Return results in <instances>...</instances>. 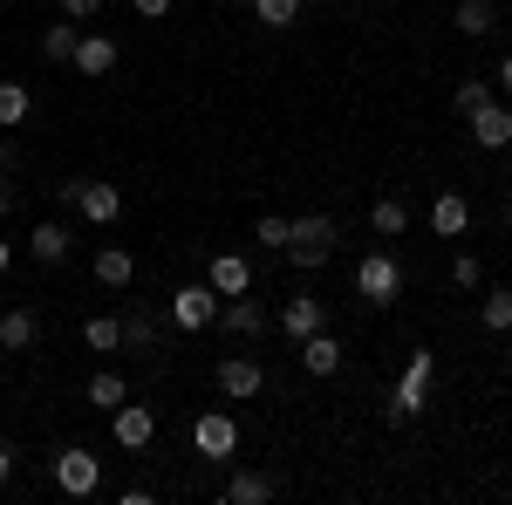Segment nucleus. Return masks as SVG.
I'll use <instances>...</instances> for the list:
<instances>
[{
	"instance_id": "1",
	"label": "nucleus",
	"mask_w": 512,
	"mask_h": 505,
	"mask_svg": "<svg viewBox=\"0 0 512 505\" xmlns=\"http://www.w3.org/2000/svg\"><path fill=\"white\" fill-rule=\"evenodd\" d=\"M335 246H342V226L328 219V212H308V219H294L287 226V267H301V273H315V267H328L335 260Z\"/></svg>"
},
{
	"instance_id": "2",
	"label": "nucleus",
	"mask_w": 512,
	"mask_h": 505,
	"mask_svg": "<svg viewBox=\"0 0 512 505\" xmlns=\"http://www.w3.org/2000/svg\"><path fill=\"white\" fill-rule=\"evenodd\" d=\"M431 376H437V355L417 349V355H410V369H403V383L383 396V424H410V417L431 403Z\"/></svg>"
},
{
	"instance_id": "3",
	"label": "nucleus",
	"mask_w": 512,
	"mask_h": 505,
	"mask_svg": "<svg viewBox=\"0 0 512 505\" xmlns=\"http://www.w3.org/2000/svg\"><path fill=\"white\" fill-rule=\"evenodd\" d=\"M48 478H55V492H62V499H89V492L103 485V458H96V451H82V444H69V451H55V458H48Z\"/></svg>"
},
{
	"instance_id": "4",
	"label": "nucleus",
	"mask_w": 512,
	"mask_h": 505,
	"mask_svg": "<svg viewBox=\"0 0 512 505\" xmlns=\"http://www.w3.org/2000/svg\"><path fill=\"white\" fill-rule=\"evenodd\" d=\"M355 294H362L369 308H390L396 294H403V267H396L390 253H369V260H355Z\"/></svg>"
},
{
	"instance_id": "5",
	"label": "nucleus",
	"mask_w": 512,
	"mask_h": 505,
	"mask_svg": "<svg viewBox=\"0 0 512 505\" xmlns=\"http://www.w3.org/2000/svg\"><path fill=\"white\" fill-rule=\"evenodd\" d=\"M110 437H117L123 451H144V444L158 437V410H151V403H130V396H123L117 410H110Z\"/></svg>"
},
{
	"instance_id": "6",
	"label": "nucleus",
	"mask_w": 512,
	"mask_h": 505,
	"mask_svg": "<svg viewBox=\"0 0 512 505\" xmlns=\"http://www.w3.org/2000/svg\"><path fill=\"white\" fill-rule=\"evenodd\" d=\"M192 444H198V458H212V465H226V458L239 451V424L226 417V410H205V417L192 424Z\"/></svg>"
},
{
	"instance_id": "7",
	"label": "nucleus",
	"mask_w": 512,
	"mask_h": 505,
	"mask_svg": "<svg viewBox=\"0 0 512 505\" xmlns=\"http://www.w3.org/2000/svg\"><path fill=\"white\" fill-rule=\"evenodd\" d=\"M171 321H178V328H212V321H219V294H212V280H192V287H178V294H171Z\"/></svg>"
},
{
	"instance_id": "8",
	"label": "nucleus",
	"mask_w": 512,
	"mask_h": 505,
	"mask_svg": "<svg viewBox=\"0 0 512 505\" xmlns=\"http://www.w3.org/2000/svg\"><path fill=\"white\" fill-rule=\"evenodd\" d=\"M321 328H328L321 294H294V301L280 308V335H287V342H308V335H321Z\"/></svg>"
},
{
	"instance_id": "9",
	"label": "nucleus",
	"mask_w": 512,
	"mask_h": 505,
	"mask_svg": "<svg viewBox=\"0 0 512 505\" xmlns=\"http://www.w3.org/2000/svg\"><path fill=\"white\" fill-rule=\"evenodd\" d=\"M260 389H267V369H260L253 355H226V362H219V396L246 403V396H260Z\"/></svg>"
},
{
	"instance_id": "10",
	"label": "nucleus",
	"mask_w": 512,
	"mask_h": 505,
	"mask_svg": "<svg viewBox=\"0 0 512 505\" xmlns=\"http://www.w3.org/2000/svg\"><path fill=\"white\" fill-rule=\"evenodd\" d=\"M76 212L89 219V226H117V219H123V192H117V185H103V178H82Z\"/></svg>"
},
{
	"instance_id": "11",
	"label": "nucleus",
	"mask_w": 512,
	"mask_h": 505,
	"mask_svg": "<svg viewBox=\"0 0 512 505\" xmlns=\"http://www.w3.org/2000/svg\"><path fill=\"white\" fill-rule=\"evenodd\" d=\"M465 123H472L478 151H506V144H512V110H506V103H485V110H472Z\"/></svg>"
},
{
	"instance_id": "12",
	"label": "nucleus",
	"mask_w": 512,
	"mask_h": 505,
	"mask_svg": "<svg viewBox=\"0 0 512 505\" xmlns=\"http://www.w3.org/2000/svg\"><path fill=\"white\" fill-rule=\"evenodd\" d=\"M69 246H76V233H69L62 219H41L35 233H28V253H35L41 267H62V260H69Z\"/></svg>"
},
{
	"instance_id": "13",
	"label": "nucleus",
	"mask_w": 512,
	"mask_h": 505,
	"mask_svg": "<svg viewBox=\"0 0 512 505\" xmlns=\"http://www.w3.org/2000/svg\"><path fill=\"white\" fill-rule=\"evenodd\" d=\"M205 280H212V294H246L253 287V267H246V253H212V267H205Z\"/></svg>"
},
{
	"instance_id": "14",
	"label": "nucleus",
	"mask_w": 512,
	"mask_h": 505,
	"mask_svg": "<svg viewBox=\"0 0 512 505\" xmlns=\"http://www.w3.org/2000/svg\"><path fill=\"white\" fill-rule=\"evenodd\" d=\"M69 69H76V76H110V69H117V41L110 35H82L76 55H69Z\"/></svg>"
},
{
	"instance_id": "15",
	"label": "nucleus",
	"mask_w": 512,
	"mask_h": 505,
	"mask_svg": "<svg viewBox=\"0 0 512 505\" xmlns=\"http://www.w3.org/2000/svg\"><path fill=\"white\" fill-rule=\"evenodd\" d=\"M226 328H233V335H246V342H253V335H267V301H260L253 287H246V294H233V301H226Z\"/></svg>"
},
{
	"instance_id": "16",
	"label": "nucleus",
	"mask_w": 512,
	"mask_h": 505,
	"mask_svg": "<svg viewBox=\"0 0 512 505\" xmlns=\"http://www.w3.org/2000/svg\"><path fill=\"white\" fill-rule=\"evenodd\" d=\"M472 226V205H465V192H437L431 198V233L437 239H458Z\"/></svg>"
},
{
	"instance_id": "17",
	"label": "nucleus",
	"mask_w": 512,
	"mask_h": 505,
	"mask_svg": "<svg viewBox=\"0 0 512 505\" xmlns=\"http://www.w3.org/2000/svg\"><path fill=\"white\" fill-rule=\"evenodd\" d=\"M301 369H308V376H335V369H342V342H335L328 328L308 335V342H301Z\"/></svg>"
},
{
	"instance_id": "18",
	"label": "nucleus",
	"mask_w": 512,
	"mask_h": 505,
	"mask_svg": "<svg viewBox=\"0 0 512 505\" xmlns=\"http://www.w3.org/2000/svg\"><path fill=\"white\" fill-rule=\"evenodd\" d=\"M451 28H458V35H492V28H499V7H492V0H458V7H451Z\"/></svg>"
},
{
	"instance_id": "19",
	"label": "nucleus",
	"mask_w": 512,
	"mask_h": 505,
	"mask_svg": "<svg viewBox=\"0 0 512 505\" xmlns=\"http://www.w3.org/2000/svg\"><path fill=\"white\" fill-rule=\"evenodd\" d=\"M274 499V478L267 471H233L226 478V505H267Z\"/></svg>"
},
{
	"instance_id": "20",
	"label": "nucleus",
	"mask_w": 512,
	"mask_h": 505,
	"mask_svg": "<svg viewBox=\"0 0 512 505\" xmlns=\"http://www.w3.org/2000/svg\"><path fill=\"white\" fill-rule=\"evenodd\" d=\"M35 335H41L35 308H14V314H0V349H7V355H14V349H35Z\"/></svg>"
},
{
	"instance_id": "21",
	"label": "nucleus",
	"mask_w": 512,
	"mask_h": 505,
	"mask_svg": "<svg viewBox=\"0 0 512 505\" xmlns=\"http://www.w3.org/2000/svg\"><path fill=\"white\" fill-rule=\"evenodd\" d=\"M76 41H82V21L62 14V21H48V28H41V55H48V62H69V55H76Z\"/></svg>"
},
{
	"instance_id": "22",
	"label": "nucleus",
	"mask_w": 512,
	"mask_h": 505,
	"mask_svg": "<svg viewBox=\"0 0 512 505\" xmlns=\"http://www.w3.org/2000/svg\"><path fill=\"white\" fill-rule=\"evenodd\" d=\"M96 280H103V287H130V280H137V260H130L123 246H96Z\"/></svg>"
},
{
	"instance_id": "23",
	"label": "nucleus",
	"mask_w": 512,
	"mask_h": 505,
	"mask_svg": "<svg viewBox=\"0 0 512 505\" xmlns=\"http://www.w3.org/2000/svg\"><path fill=\"white\" fill-rule=\"evenodd\" d=\"M123 349L158 355V321H151V308H130V314H123Z\"/></svg>"
},
{
	"instance_id": "24",
	"label": "nucleus",
	"mask_w": 512,
	"mask_h": 505,
	"mask_svg": "<svg viewBox=\"0 0 512 505\" xmlns=\"http://www.w3.org/2000/svg\"><path fill=\"white\" fill-rule=\"evenodd\" d=\"M82 396H89V403H96V410H103V417H110V410H117L123 396H130V383H123L117 369H96V376H89V389H82Z\"/></svg>"
},
{
	"instance_id": "25",
	"label": "nucleus",
	"mask_w": 512,
	"mask_h": 505,
	"mask_svg": "<svg viewBox=\"0 0 512 505\" xmlns=\"http://www.w3.org/2000/svg\"><path fill=\"white\" fill-rule=\"evenodd\" d=\"M28 110H35V96H28L21 82L0 76V130H21V123H28Z\"/></svg>"
},
{
	"instance_id": "26",
	"label": "nucleus",
	"mask_w": 512,
	"mask_h": 505,
	"mask_svg": "<svg viewBox=\"0 0 512 505\" xmlns=\"http://www.w3.org/2000/svg\"><path fill=\"white\" fill-rule=\"evenodd\" d=\"M369 226H376V239H396L410 226V205H403V198H376V205H369Z\"/></svg>"
},
{
	"instance_id": "27",
	"label": "nucleus",
	"mask_w": 512,
	"mask_h": 505,
	"mask_svg": "<svg viewBox=\"0 0 512 505\" xmlns=\"http://www.w3.org/2000/svg\"><path fill=\"white\" fill-rule=\"evenodd\" d=\"M82 342H89V349H123V321L117 314H89V321H82Z\"/></svg>"
},
{
	"instance_id": "28",
	"label": "nucleus",
	"mask_w": 512,
	"mask_h": 505,
	"mask_svg": "<svg viewBox=\"0 0 512 505\" xmlns=\"http://www.w3.org/2000/svg\"><path fill=\"white\" fill-rule=\"evenodd\" d=\"M478 321H485V335H506L512 328V287H492L485 308H478Z\"/></svg>"
},
{
	"instance_id": "29",
	"label": "nucleus",
	"mask_w": 512,
	"mask_h": 505,
	"mask_svg": "<svg viewBox=\"0 0 512 505\" xmlns=\"http://www.w3.org/2000/svg\"><path fill=\"white\" fill-rule=\"evenodd\" d=\"M253 21H267V28H294V21H301V0H253Z\"/></svg>"
},
{
	"instance_id": "30",
	"label": "nucleus",
	"mask_w": 512,
	"mask_h": 505,
	"mask_svg": "<svg viewBox=\"0 0 512 505\" xmlns=\"http://www.w3.org/2000/svg\"><path fill=\"white\" fill-rule=\"evenodd\" d=\"M451 103H458V117H472V110H485V103H492V82H458V96H451Z\"/></svg>"
},
{
	"instance_id": "31",
	"label": "nucleus",
	"mask_w": 512,
	"mask_h": 505,
	"mask_svg": "<svg viewBox=\"0 0 512 505\" xmlns=\"http://www.w3.org/2000/svg\"><path fill=\"white\" fill-rule=\"evenodd\" d=\"M287 226H294V219H280V212H267V219L253 226V239H260L267 253H280V246H287Z\"/></svg>"
},
{
	"instance_id": "32",
	"label": "nucleus",
	"mask_w": 512,
	"mask_h": 505,
	"mask_svg": "<svg viewBox=\"0 0 512 505\" xmlns=\"http://www.w3.org/2000/svg\"><path fill=\"white\" fill-rule=\"evenodd\" d=\"M451 280H458V287H485V267H478L472 253H458V260H451Z\"/></svg>"
},
{
	"instance_id": "33",
	"label": "nucleus",
	"mask_w": 512,
	"mask_h": 505,
	"mask_svg": "<svg viewBox=\"0 0 512 505\" xmlns=\"http://www.w3.org/2000/svg\"><path fill=\"white\" fill-rule=\"evenodd\" d=\"M55 7H62L69 21H96V14H103V0H55Z\"/></svg>"
},
{
	"instance_id": "34",
	"label": "nucleus",
	"mask_w": 512,
	"mask_h": 505,
	"mask_svg": "<svg viewBox=\"0 0 512 505\" xmlns=\"http://www.w3.org/2000/svg\"><path fill=\"white\" fill-rule=\"evenodd\" d=\"M130 7H137L144 21H164V14H171V0H130Z\"/></svg>"
},
{
	"instance_id": "35",
	"label": "nucleus",
	"mask_w": 512,
	"mask_h": 505,
	"mask_svg": "<svg viewBox=\"0 0 512 505\" xmlns=\"http://www.w3.org/2000/svg\"><path fill=\"white\" fill-rule=\"evenodd\" d=\"M14 164H21V151H14V144H7V137H0V178H7V171H14Z\"/></svg>"
},
{
	"instance_id": "36",
	"label": "nucleus",
	"mask_w": 512,
	"mask_h": 505,
	"mask_svg": "<svg viewBox=\"0 0 512 505\" xmlns=\"http://www.w3.org/2000/svg\"><path fill=\"white\" fill-rule=\"evenodd\" d=\"M14 478V444H0V485Z\"/></svg>"
},
{
	"instance_id": "37",
	"label": "nucleus",
	"mask_w": 512,
	"mask_h": 505,
	"mask_svg": "<svg viewBox=\"0 0 512 505\" xmlns=\"http://www.w3.org/2000/svg\"><path fill=\"white\" fill-rule=\"evenodd\" d=\"M7 212H14V185L0 178V226H7Z\"/></svg>"
},
{
	"instance_id": "38",
	"label": "nucleus",
	"mask_w": 512,
	"mask_h": 505,
	"mask_svg": "<svg viewBox=\"0 0 512 505\" xmlns=\"http://www.w3.org/2000/svg\"><path fill=\"white\" fill-rule=\"evenodd\" d=\"M499 89H506V96H512V55H506V62H499Z\"/></svg>"
},
{
	"instance_id": "39",
	"label": "nucleus",
	"mask_w": 512,
	"mask_h": 505,
	"mask_svg": "<svg viewBox=\"0 0 512 505\" xmlns=\"http://www.w3.org/2000/svg\"><path fill=\"white\" fill-rule=\"evenodd\" d=\"M7 267H14V246H7V239H0V280H7Z\"/></svg>"
},
{
	"instance_id": "40",
	"label": "nucleus",
	"mask_w": 512,
	"mask_h": 505,
	"mask_svg": "<svg viewBox=\"0 0 512 505\" xmlns=\"http://www.w3.org/2000/svg\"><path fill=\"white\" fill-rule=\"evenodd\" d=\"M233 7H253V0H233Z\"/></svg>"
},
{
	"instance_id": "41",
	"label": "nucleus",
	"mask_w": 512,
	"mask_h": 505,
	"mask_svg": "<svg viewBox=\"0 0 512 505\" xmlns=\"http://www.w3.org/2000/svg\"><path fill=\"white\" fill-rule=\"evenodd\" d=\"M0 369H7V349H0Z\"/></svg>"
},
{
	"instance_id": "42",
	"label": "nucleus",
	"mask_w": 512,
	"mask_h": 505,
	"mask_svg": "<svg viewBox=\"0 0 512 505\" xmlns=\"http://www.w3.org/2000/svg\"><path fill=\"white\" fill-rule=\"evenodd\" d=\"M506 233H512V212H506Z\"/></svg>"
}]
</instances>
